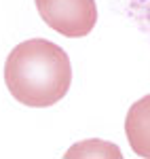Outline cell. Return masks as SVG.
<instances>
[{"instance_id":"cell-3","label":"cell","mask_w":150,"mask_h":159,"mask_svg":"<svg viewBox=\"0 0 150 159\" xmlns=\"http://www.w3.org/2000/svg\"><path fill=\"white\" fill-rule=\"evenodd\" d=\"M125 134L133 153L150 159V93L131 104L125 119Z\"/></svg>"},{"instance_id":"cell-5","label":"cell","mask_w":150,"mask_h":159,"mask_svg":"<svg viewBox=\"0 0 150 159\" xmlns=\"http://www.w3.org/2000/svg\"><path fill=\"white\" fill-rule=\"evenodd\" d=\"M78 151H89V153H85V157L100 155V157H114V159H121V151H118V147H114V144H106V142H100V140H91V142L76 144V147H72L68 153H66V157H72L74 153H78Z\"/></svg>"},{"instance_id":"cell-1","label":"cell","mask_w":150,"mask_h":159,"mask_svg":"<svg viewBox=\"0 0 150 159\" xmlns=\"http://www.w3.org/2000/svg\"><path fill=\"white\" fill-rule=\"evenodd\" d=\"M4 83L17 102L32 108H47L68 93L72 64L59 45L45 38H30L9 53Z\"/></svg>"},{"instance_id":"cell-4","label":"cell","mask_w":150,"mask_h":159,"mask_svg":"<svg viewBox=\"0 0 150 159\" xmlns=\"http://www.w3.org/2000/svg\"><path fill=\"white\" fill-rule=\"evenodd\" d=\"M125 11L150 40V0H125Z\"/></svg>"},{"instance_id":"cell-2","label":"cell","mask_w":150,"mask_h":159,"mask_svg":"<svg viewBox=\"0 0 150 159\" xmlns=\"http://www.w3.org/2000/svg\"><path fill=\"white\" fill-rule=\"evenodd\" d=\"M42 21L57 34L80 38L91 34L97 21L95 0H34Z\"/></svg>"}]
</instances>
